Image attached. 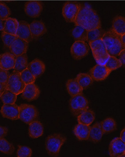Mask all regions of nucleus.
Wrapping results in <instances>:
<instances>
[{"label":"nucleus","mask_w":125,"mask_h":157,"mask_svg":"<svg viewBox=\"0 0 125 157\" xmlns=\"http://www.w3.org/2000/svg\"><path fill=\"white\" fill-rule=\"evenodd\" d=\"M103 131L101 128L100 122H97L90 127L88 140L93 143H99L103 137Z\"/></svg>","instance_id":"obj_21"},{"label":"nucleus","mask_w":125,"mask_h":157,"mask_svg":"<svg viewBox=\"0 0 125 157\" xmlns=\"http://www.w3.org/2000/svg\"><path fill=\"white\" fill-rule=\"evenodd\" d=\"M16 36L28 43H30L33 40L30 29L29 24L28 22L24 21H19Z\"/></svg>","instance_id":"obj_16"},{"label":"nucleus","mask_w":125,"mask_h":157,"mask_svg":"<svg viewBox=\"0 0 125 157\" xmlns=\"http://www.w3.org/2000/svg\"><path fill=\"white\" fill-rule=\"evenodd\" d=\"M8 129L6 127L0 126V138H5L8 134Z\"/></svg>","instance_id":"obj_40"},{"label":"nucleus","mask_w":125,"mask_h":157,"mask_svg":"<svg viewBox=\"0 0 125 157\" xmlns=\"http://www.w3.org/2000/svg\"><path fill=\"white\" fill-rule=\"evenodd\" d=\"M74 22L75 25L81 26L87 31L101 27V21L98 15L88 5L81 4Z\"/></svg>","instance_id":"obj_1"},{"label":"nucleus","mask_w":125,"mask_h":157,"mask_svg":"<svg viewBox=\"0 0 125 157\" xmlns=\"http://www.w3.org/2000/svg\"><path fill=\"white\" fill-rule=\"evenodd\" d=\"M89 45L92 51L93 57L98 64L105 65L110 56L107 53L102 39L89 42Z\"/></svg>","instance_id":"obj_4"},{"label":"nucleus","mask_w":125,"mask_h":157,"mask_svg":"<svg viewBox=\"0 0 125 157\" xmlns=\"http://www.w3.org/2000/svg\"><path fill=\"white\" fill-rule=\"evenodd\" d=\"M109 154L112 157H125V143L120 137L114 138L111 141L109 146Z\"/></svg>","instance_id":"obj_10"},{"label":"nucleus","mask_w":125,"mask_h":157,"mask_svg":"<svg viewBox=\"0 0 125 157\" xmlns=\"http://www.w3.org/2000/svg\"><path fill=\"white\" fill-rule=\"evenodd\" d=\"M18 25L19 21L17 19L9 17L5 20L4 28L3 31L9 34L16 35Z\"/></svg>","instance_id":"obj_26"},{"label":"nucleus","mask_w":125,"mask_h":157,"mask_svg":"<svg viewBox=\"0 0 125 157\" xmlns=\"http://www.w3.org/2000/svg\"><path fill=\"white\" fill-rule=\"evenodd\" d=\"M66 87L68 93L72 97L83 94V89L75 79H69L67 81Z\"/></svg>","instance_id":"obj_23"},{"label":"nucleus","mask_w":125,"mask_h":157,"mask_svg":"<svg viewBox=\"0 0 125 157\" xmlns=\"http://www.w3.org/2000/svg\"><path fill=\"white\" fill-rule=\"evenodd\" d=\"M78 123L86 125H90L95 119V115L92 110L87 109L77 116Z\"/></svg>","instance_id":"obj_25"},{"label":"nucleus","mask_w":125,"mask_h":157,"mask_svg":"<svg viewBox=\"0 0 125 157\" xmlns=\"http://www.w3.org/2000/svg\"><path fill=\"white\" fill-rule=\"evenodd\" d=\"M20 77L25 85L33 83L36 81V78L27 68L20 73Z\"/></svg>","instance_id":"obj_35"},{"label":"nucleus","mask_w":125,"mask_h":157,"mask_svg":"<svg viewBox=\"0 0 125 157\" xmlns=\"http://www.w3.org/2000/svg\"><path fill=\"white\" fill-rule=\"evenodd\" d=\"M66 141V137L60 133H55L48 136L45 142L46 149L47 154L50 156H58L61 148Z\"/></svg>","instance_id":"obj_3"},{"label":"nucleus","mask_w":125,"mask_h":157,"mask_svg":"<svg viewBox=\"0 0 125 157\" xmlns=\"http://www.w3.org/2000/svg\"><path fill=\"white\" fill-rule=\"evenodd\" d=\"M1 38L4 46L7 48H9L15 39L17 38V36L16 35L6 33L3 31L1 35Z\"/></svg>","instance_id":"obj_36"},{"label":"nucleus","mask_w":125,"mask_h":157,"mask_svg":"<svg viewBox=\"0 0 125 157\" xmlns=\"http://www.w3.org/2000/svg\"><path fill=\"white\" fill-rule=\"evenodd\" d=\"M6 89V88L5 87L3 86L2 85L0 84V97H1L2 93L3 92H4V91Z\"/></svg>","instance_id":"obj_44"},{"label":"nucleus","mask_w":125,"mask_h":157,"mask_svg":"<svg viewBox=\"0 0 125 157\" xmlns=\"http://www.w3.org/2000/svg\"><path fill=\"white\" fill-rule=\"evenodd\" d=\"M90 125L79 124L75 126L74 129V133L75 137L80 141L88 140L90 131Z\"/></svg>","instance_id":"obj_20"},{"label":"nucleus","mask_w":125,"mask_h":157,"mask_svg":"<svg viewBox=\"0 0 125 157\" xmlns=\"http://www.w3.org/2000/svg\"><path fill=\"white\" fill-rule=\"evenodd\" d=\"M112 72L105 65L97 64L90 71L89 75L93 80L101 81L105 80Z\"/></svg>","instance_id":"obj_12"},{"label":"nucleus","mask_w":125,"mask_h":157,"mask_svg":"<svg viewBox=\"0 0 125 157\" xmlns=\"http://www.w3.org/2000/svg\"><path fill=\"white\" fill-rule=\"evenodd\" d=\"M28 69L36 78L43 74L45 71L46 65L43 62L36 59L28 63Z\"/></svg>","instance_id":"obj_18"},{"label":"nucleus","mask_w":125,"mask_h":157,"mask_svg":"<svg viewBox=\"0 0 125 157\" xmlns=\"http://www.w3.org/2000/svg\"><path fill=\"white\" fill-rule=\"evenodd\" d=\"M28 47L29 43L17 37L9 48L11 53L17 57L27 53Z\"/></svg>","instance_id":"obj_14"},{"label":"nucleus","mask_w":125,"mask_h":157,"mask_svg":"<svg viewBox=\"0 0 125 157\" xmlns=\"http://www.w3.org/2000/svg\"><path fill=\"white\" fill-rule=\"evenodd\" d=\"M105 33V32L101 27L87 31L86 41L88 42H91L99 39H102Z\"/></svg>","instance_id":"obj_31"},{"label":"nucleus","mask_w":125,"mask_h":157,"mask_svg":"<svg viewBox=\"0 0 125 157\" xmlns=\"http://www.w3.org/2000/svg\"><path fill=\"white\" fill-rule=\"evenodd\" d=\"M105 65L108 70L112 71L121 67L122 64L119 59L116 57L110 56Z\"/></svg>","instance_id":"obj_34"},{"label":"nucleus","mask_w":125,"mask_h":157,"mask_svg":"<svg viewBox=\"0 0 125 157\" xmlns=\"http://www.w3.org/2000/svg\"><path fill=\"white\" fill-rule=\"evenodd\" d=\"M15 149L13 144L4 138H0V152L6 155H11L13 154Z\"/></svg>","instance_id":"obj_32"},{"label":"nucleus","mask_w":125,"mask_h":157,"mask_svg":"<svg viewBox=\"0 0 125 157\" xmlns=\"http://www.w3.org/2000/svg\"><path fill=\"white\" fill-rule=\"evenodd\" d=\"M3 117L12 120L19 119V107L15 103L4 104L1 110Z\"/></svg>","instance_id":"obj_13"},{"label":"nucleus","mask_w":125,"mask_h":157,"mask_svg":"<svg viewBox=\"0 0 125 157\" xmlns=\"http://www.w3.org/2000/svg\"><path fill=\"white\" fill-rule=\"evenodd\" d=\"M70 108L72 114L77 117L89 109V102L83 95H77L71 98Z\"/></svg>","instance_id":"obj_6"},{"label":"nucleus","mask_w":125,"mask_h":157,"mask_svg":"<svg viewBox=\"0 0 125 157\" xmlns=\"http://www.w3.org/2000/svg\"><path fill=\"white\" fill-rule=\"evenodd\" d=\"M118 56L119 57V60L122 63V66H125V49L122 50L120 52Z\"/></svg>","instance_id":"obj_41"},{"label":"nucleus","mask_w":125,"mask_h":157,"mask_svg":"<svg viewBox=\"0 0 125 157\" xmlns=\"http://www.w3.org/2000/svg\"><path fill=\"white\" fill-rule=\"evenodd\" d=\"M40 89L35 83L26 85L25 89L21 93V98L28 101L36 100L40 95Z\"/></svg>","instance_id":"obj_15"},{"label":"nucleus","mask_w":125,"mask_h":157,"mask_svg":"<svg viewBox=\"0 0 125 157\" xmlns=\"http://www.w3.org/2000/svg\"><path fill=\"white\" fill-rule=\"evenodd\" d=\"M81 4L77 2L68 1L64 4L62 14L66 21L74 22L80 10Z\"/></svg>","instance_id":"obj_8"},{"label":"nucleus","mask_w":125,"mask_h":157,"mask_svg":"<svg viewBox=\"0 0 125 157\" xmlns=\"http://www.w3.org/2000/svg\"><path fill=\"white\" fill-rule=\"evenodd\" d=\"M90 47L88 44L83 41H75L71 48V54L73 58L79 60L88 55Z\"/></svg>","instance_id":"obj_9"},{"label":"nucleus","mask_w":125,"mask_h":157,"mask_svg":"<svg viewBox=\"0 0 125 157\" xmlns=\"http://www.w3.org/2000/svg\"><path fill=\"white\" fill-rule=\"evenodd\" d=\"M120 139L124 142L125 143V129L124 128L123 129L121 132L120 133Z\"/></svg>","instance_id":"obj_42"},{"label":"nucleus","mask_w":125,"mask_h":157,"mask_svg":"<svg viewBox=\"0 0 125 157\" xmlns=\"http://www.w3.org/2000/svg\"><path fill=\"white\" fill-rule=\"evenodd\" d=\"M44 128L42 124L36 120L31 123L28 128V134L31 138L35 139L42 136Z\"/></svg>","instance_id":"obj_22"},{"label":"nucleus","mask_w":125,"mask_h":157,"mask_svg":"<svg viewBox=\"0 0 125 157\" xmlns=\"http://www.w3.org/2000/svg\"><path fill=\"white\" fill-rule=\"evenodd\" d=\"M100 123L104 134L111 133L117 129V123L112 118H107Z\"/></svg>","instance_id":"obj_27"},{"label":"nucleus","mask_w":125,"mask_h":157,"mask_svg":"<svg viewBox=\"0 0 125 157\" xmlns=\"http://www.w3.org/2000/svg\"><path fill=\"white\" fill-rule=\"evenodd\" d=\"M102 40L110 56H118L120 52L125 49V46L121 41V35L116 33L112 29L105 32Z\"/></svg>","instance_id":"obj_2"},{"label":"nucleus","mask_w":125,"mask_h":157,"mask_svg":"<svg viewBox=\"0 0 125 157\" xmlns=\"http://www.w3.org/2000/svg\"><path fill=\"white\" fill-rule=\"evenodd\" d=\"M19 107V119L21 121L29 125L31 123L38 120L39 112L36 106L28 104H22Z\"/></svg>","instance_id":"obj_5"},{"label":"nucleus","mask_w":125,"mask_h":157,"mask_svg":"<svg viewBox=\"0 0 125 157\" xmlns=\"http://www.w3.org/2000/svg\"><path fill=\"white\" fill-rule=\"evenodd\" d=\"M43 10L42 3L41 1H29L25 3L24 11L28 16L37 18L40 16Z\"/></svg>","instance_id":"obj_11"},{"label":"nucleus","mask_w":125,"mask_h":157,"mask_svg":"<svg viewBox=\"0 0 125 157\" xmlns=\"http://www.w3.org/2000/svg\"><path fill=\"white\" fill-rule=\"evenodd\" d=\"M87 34V30L79 25H75L72 31V35L75 41H86Z\"/></svg>","instance_id":"obj_30"},{"label":"nucleus","mask_w":125,"mask_h":157,"mask_svg":"<svg viewBox=\"0 0 125 157\" xmlns=\"http://www.w3.org/2000/svg\"><path fill=\"white\" fill-rule=\"evenodd\" d=\"M16 56L9 52H6L0 56V68L9 71L13 69Z\"/></svg>","instance_id":"obj_19"},{"label":"nucleus","mask_w":125,"mask_h":157,"mask_svg":"<svg viewBox=\"0 0 125 157\" xmlns=\"http://www.w3.org/2000/svg\"><path fill=\"white\" fill-rule=\"evenodd\" d=\"M0 56H1V55H0Z\"/></svg>","instance_id":"obj_46"},{"label":"nucleus","mask_w":125,"mask_h":157,"mask_svg":"<svg viewBox=\"0 0 125 157\" xmlns=\"http://www.w3.org/2000/svg\"><path fill=\"white\" fill-rule=\"evenodd\" d=\"M113 30L119 35L125 34V18L122 16H116L112 21Z\"/></svg>","instance_id":"obj_24"},{"label":"nucleus","mask_w":125,"mask_h":157,"mask_svg":"<svg viewBox=\"0 0 125 157\" xmlns=\"http://www.w3.org/2000/svg\"><path fill=\"white\" fill-rule=\"evenodd\" d=\"M11 11L5 3L0 2V19L6 20L10 17Z\"/></svg>","instance_id":"obj_38"},{"label":"nucleus","mask_w":125,"mask_h":157,"mask_svg":"<svg viewBox=\"0 0 125 157\" xmlns=\"http://www.w3.org/2000/svg\"><path fill=\"white\" fill-rule=\"evenodd\" d=\"M121 41L123 45L125 46V34L121 35Z\"/></svg>","instance_id":"obj_45"},{"label":"nucleus","mask_w":125,"mask_h":157,"mask_svg":"<svg viewBox=\"0 0 125 157\" xmlns=\"http://www.w3.org/2000/svg\"><path fill=\"white\" fill-rule=\"evenodd\" d=\"M4 21L0 19V31H3L4 28Z\"/></svg>","instance_id":"obj_43"},{"label":"nucleus","mask_w":125,"mask_h":157,"mask_svg":"<svg viewBox=\"0 0 125 157\" xmlns=\"http://www.w3.org/2000/svg\"><path fill=\"white\" fill-rule=\"evenodd\" d=\"M10 76V73L8 71L3 70L0 68V84L6 88L7 81Z\"/></svg>","instance_id":"obj_39"},{"label":"nucleus","mask_w":125,"mask_h":157,"mask_svg":"<svg viewBox=\"0 0 125 157\" xmlns=\"http://www.w3.org/2000/svg\"><path fill=\"white\" fill-rule=\"evenodd\" d=\"M17 155L18 157H30L32 156V150L27 146L18 145Z\"/></svg>","instance_id":"obj_37"},{"label":"nucleus","mask_w":125,"mask_h":157,"mask_svg":"<svg viewBox=\"0 0 125 157\" xmlns=\"http://www.w3.org/2000/svg\"><path fill=\"white\" fill-rule=\"evenodd\" d=\"M17 95L8 89L5 90L2 93L1 98L3 104L15 103Z\"/></svg>","instance_id":"obj_33"},{"label":"nucleus","mask_w":125,"mask_h":157,"mask_svg":"<svg viewBox=\"0 0 125 157\" xmlns=\"http://www.w3.org/2000/svg\"><path fill=\"white\" fill-rule=\"evenodd\" d=\"M31 36L33 39H36L46 34L47 29L44 23L40 21H34L29 24Z\"/></svg>","instance_id":"obj_17"},{"label":"nucleus","mask_w":125,"mask_h":157,"mask_svg":"<svg viewBox=\"0 0 125 157\" xmlns=\"http://www.w3.org/2000/svg\"><path fill=\"white\" fill-rule=\"evenodd\" d=\"M25 86L26 85L20 77V73L14 71L10 75L6 85V89L18 95L23 92Z\"/></svg>","instance_id":"obj_7"},{"label":"nucleus","mask_w":125,"mask_h":157,"mask_svg":"<svg viewBox=\"0 0 125 157\" xmlns=\"http://www.w3.org/2000/svg\"><path fill=\"white\" fill-rule=\"evenodd\" d=\"M75 79L83 89H85L91 86L93 81L89 74L83 73L78 74Z\"/></svg>","instance_id":"obj_29"},{"label":"nucleus","mask_w":125,"mask_h":157,"mask_svg":"<svg viewBox=\"0 0 125 157\" xmlns=\"http://www.w3.org/2000/svg\"><path fill=\"white\" fill-rule=\"evenodd\" d=\"M28 57L27 53H25L16 57L13 69L16 71L20 73L28 68Z\"/></svg>","instance_id":"obj_28"}]
</instances>
